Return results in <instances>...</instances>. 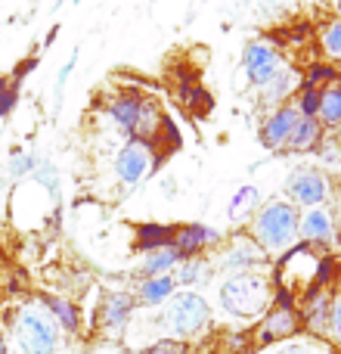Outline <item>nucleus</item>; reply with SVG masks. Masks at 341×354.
Instances as JSON below:
<instances>
[{
	"instance_id": "obj_1",
	"label": "nucleus",
	"mask_w": 341,
	"mask_h": 354,
	"mask_svg": "<svg viewBox=\"0 0 341 354\" xmlns=\"http://www.w3.org/2000/svg\"><path fill=\"white\" fill-rule=\"evenodd\" d=\"M103 112L112 128L128 134V140H146V143H153V147H159V140L170 131L162 106L140 91L112 93V97L106 100Z\"/></svg>"
},
{
	"instance_id": "obj_2",
	"label": "nucleus",
	"mask_w": 341,
	"mask_h": 354,
	"mask_svg": "<svg viewBox=\"0 0 341 354\" xmlns=\"http://www.w3.org/2000/svg\"><path fill=\"white\" fill-rule=\"evenodd\" d=\"M273 274L224 277L217 286V308L236 324H257L273 308Z\"/></svg>"
},
{
	"instance_id": "obj_3",
	"label": "nucleus",
	"mask_w": 341,
	"mask_h": 354,
	"mask_svg": "<svg viewBox=\"0 0 341 354\" xmlns=\"http://www.w3.org/2000/svg\"><path fill=\"white\" fill-rule=\"evenodd\" d=\"M298 224L301 208H295L286 196H273V199H264V205L257 208V214L249 224V233L276 261L298 245Z\"/></svg>"
},
{
	"instance_id": "obj_4",
	"label": "nucleus",
	"mask_w": 341,
	"mask_h": 354,
	"mask_svg": "<svg viewBox=\"0 0 341 354\" xmlns=\"http://www.w3.org/2000/svg\"><path fill=\"white\" fill-rule=\"evenodd\" d=\"M6 339L16 354H56L62 345V330L41 301H28L10 314Z\"/></svg>"
},
{
	"instance_id": "obj_5",
	"label": "nucleus",
	"mask_w": 341,
	"mask_h": 354,
	"mask_svg": "<svg viewBox=\"0 0 341 354\" xmlns=\"http://www.w3.org/2000/svg\"><path fill=\"white\" fill-rule=\"evenodd\" d=\"M162 336L180 339V342H195L205 339L214 326V308L208 305V299L195 289H177L174 299L162 308V314L155 317Z\"/></svg>"
},
{
	"instance_id": "obj_6",
	"label": "nucleus",
	"mask_w": 341,
	"mask_h": 354,
	"mask_svg": "<svg viewBox=\"0 0 341 354\" xmlns=\"http://www.w3.org/2000/svg\"><path fill=\"white\" fill-rule=\"evenodd\" d=\"M273 258L251 239L249 230H236L220 243L217 255H214V270H220L224 277L236 274H270Z\"/></svg>"
},
{
	"instance_id": "obj_7",
	"label": "nucleus",
	"mask_w": 341,
	"mask_h": 354,
	"mask_svg": "<svg viewBox=\"0 0 341 354\" xmlns=\"http://www.w3.org/2000/svg\"><path fill=\"white\" fill-rule=\"evenodd\" d=\"M282 193L301 212L304 208H317V205H332L335 202V180L320 165H298L289 171Z\"/></svg>"
},
{
	"instance_id": "obj_8",
	"label": "nucleus",
	"mask_w": 341,
	"mask_h": 354,
	"mask_svg": "<svg viewBox=\"0 0 341 354\" xmlns=\"http://www.w3.org/2000/svg\"><path fill=\"white\" fill-rule=\"evenodd\" d=\"M159 162H162L159 147H153V143H146V140H124L121 147L115 149V156H112V171H115L118 183L137 187V183H143L146 177H153Z\"/></svg>"
},
{
	"instance_id": "obj_9",
	"label": "nucleus",
	"mask_w": 341,
	"mask_h": 354,
	"mask_svg": "<svg viewBox=\"0 0 341 354\" xmlns=\"http://www.w3.org/2000/svg\"><path fill=\"white\" fill-rule=\"evenodd\" d=\"M286 66H289V62L282 59V53L276 50L273 41L257 37V41L245 44V50H242V72H245V81H249L255 91L267 87Z\"/></svg>"
},
{
	"instance_id": "obj_10",
	"label": "nucleus",
	"mask_w": 341,
	"mask_h": 354,
	"mask_svg": "<svg viewBox=\"0 0 341 354\" xmlns=\"http://www.w3.org/2000/svg\"><path fill=\"white\" fill-rule=\"evenodd\" d=\"M295 336H301L298 308L273 305L255 326H251V342H255V351L276 348V345L289 342V339H295Z\"/></svg>"
},
{
	"instance_id": "obj_11",
	"label": "nucleus",
	"mask_w": 341,
	"mask_h": 354,
	"mask_svg": "<svg viewBox=\"0 0 341 354\" xmlns=\"http://www.w3.org/2000/svg\"><path fill=\"white\" fill-rule=\"evenodd\" d=\"M137 311V299L134 292L128 289H109V292L99 295V305H97V330L109 339H121L124 330L130 326Z\"/></svg>"
},
{
	"instance_id": "obj_12",
	"label": "nucleus",
	"mask_w": 341,
	"mask_h": 354,
	"mask_svg": "<svg viewBox=\"0 0 341 354\" xmlns=\"http://www.w3.org/2000/svg\"><path fill=\"white\" fill-rule=\"evenodd\" d=\"M338 224H341V218L332 205L304 208L301 212V224H298V243L311 245L317 252H326L338 239Z\"/></svg>"
},
{
	"instance_id": "obj_13",
	"label": "nucleus",
	"mask_w": 341,
	"mask_h": 354,
	"mask_svg": "<svg viewBox=\"0 0 341 354\" xmlns=\"http://www.w3.org/2000/svg\"><path fill=\"white\" fill-rule=\"evenodd\" d=\"M332 292L335 289H307L298 299V317H301V333L311 339H326L329 330V311H332Z\"/></svg>"
},
{
	"instance_id": "obj_14",
	"label": "nucleus",
	"mask_w": 341,
	"mask_h": 354,
	"mask_svg": "<svg viewBox=\"0 0 341 354\" xmlns=\"http://www.w3.org/2000/svg\"><path fill=\"white\" fill-rule=\"evenodd\" d=\"M298 122H301V112H298V106L295 103H286V106L270 109L267 115H264V122H261V147L270 149V153H282Z\"/></svg>"
},
{
	"instance_id": "obj_15",
	"label": "nucleus",
	"mask_w": 341,
	"mask_h": 354,
	"mask_svg": "<svg viewBox=\"0 0 341 354\" xmlns=\"http://www.w3.org/2000/svg\"><path fill=\"white\" fill-rule=\"evenodd\" d=\"M220 243H224V233L208 224H180L174 227V239H170V245L180 252L183 261L186 258H202L211 249H220Z\"/></svg>"
},
{
	"instance_id": "obj_16",
	"label": "nucleus",
	"mask_w": 341,
	"mask_h": 354,
	"mask_svg": "<svg viewBox=\"0 0 341 354\" xmlns=\"http://www.w3.org/2000/svg\"><path fill=\"white\" fill-rule=\"evenodd\" d=\"M301 81H304V78H301L298 68L286 66L273 81H270L267 87H261V91H257V100H261V106H264L267 112L276 109V106H286V103H292V100H295V93H298Z\"/></svg>"
},
{
	"instance_id": "obj_17",
	"label": "nucleus",
	"mask_w": 341,
	"mask_h": 354,
	"mask_svg": "<svg viewBox=\"0 0 341 354\" xmlns=\"http://www.w3.org/2000/svg\"><path fill=\"white\" fill-rule=\"evenodd\" d=\"M264 205V193L261 187H255V183H242V187L233 193L230 205H226V218H230L233 227H239L242 230L245 224H251V218L257 214V208Z\"/></svg>"
},
{
	"instance_id": "obj_18",
	"label": "nucleus",
	"mask_w": 341,
	"mask_h": 354,
	"mask_svg": "<svg viewBox=\"0 0 341 354\" xmlns=\"http://www.w3.org/2000/svg\"><path fill=\"white\" fill-rule=\"evenodd\" d=\"M177 280L174 274L168 277H149V280H137L134 286V299H137V308H165L177 292Z\"/></svg>"
},
{
	"instance_id": "obj_19",
	"label": "nucleus",
	"mask_w": 341,
	"mask_h": 354,
	"mask_svg": "<svg viewBox=\"0 0 341 354\" xmlns=\"http://www.w3.org/2000/svg\"><path fill=\"white\" fill-rule=\"evenodd\" d=\"M326 143V128L320 124V118H301L295 124L292 137H289L286 149L289 156H307V153H320V147Z\"/></svg>"
},
{
	"instance_id": "obj_20",
	"label": "nucleus",
	"mask_w": 341,
	"mask_h": 354,
	"mask_svg": "<svg viewBox=\"0 0 341 354\" xmlns=\"http://www.w3.org/2000/svg\"><path fill=\"white\" fill-rule=\"evenodd\" d=\"M180 252L174 245H165V249H155V252H143L140 261H137V277L140 280H149V277H168L180 268Z\"/></svg>"
},
{
	"instance_id": "obj_21",
	"label": "nucleus",
	"mask_w": 341,
	"mask_h": 354,
	"mask_svg": "<svg viewBox=\"0 0 341 354\" xmlns=\"http://www.w3.org/2000/svg\"><path fill=\"white\" fill-rule=\"evenodd\" d=\"M211 277H214V261H208L205 255L202 258H186V261H180V268L174 270L177 286L180 289H195V292H199V286H205Z\"/></svg>"
},
{
	"instance_id": "obj_22",
	"label": "nucleus",
	"mask_w": 341,
	"mask_h": 354,
	"mask_svg": "<svg viewBox=\"0 0 341 354\" xmlns=\"http://www.w3.org/2000/svg\"><path fill=\"white\" fill-rule=\"evenodd\" d=\"M320 124L326 131L341 128V75L335 81H329L326 87H320V112H317Z\"/></svg>"
},
{
	"instance_id": "obj_23",
	"label": "nucleus",
	"mask_w": 341,
	"mask_h": 354,
	"mask_svg": "<svg viewBox=\"0 0 341 354\" xmlns=\"http://www.w3.org/2000/svg\"><path fill=\"white\" fill-rule=\"evenodd\" d=\"M41 305L50 311V317L59 324L62 333H78L81 330V314H78V305L66 295H47L41 299Z\"/></svg>"
},
{
	"instance_id": "obj_24",
	"label": "nucleus",
	"mask_w": 341,
	"mask_h": 354,
	"mask_svg": "<svg viewBox=\"0 0 341 354\" xmlns=\"http://www.w3.org/2000/svg\"><path fill=\"white\" fill-rule=\"evenodd\" d=\"M174 239V227L168 224H140L137 227V236H134V245L137 252H155V249H165Z\"/></svg>"
},
{
	"instance_id": "obj_25",
	"label": "nucleus",
	"mask_w": 341,
	"mask_h": 354,
	"mask_svg": "<svg viewBox=\"0 0 341 354\" xmlns=\"http://www.w3.org/2000/svg\"><path fill=\"white\" fill-rule=\"evenodd\" d=\"M320 53H323V62H329L341 72V16L329 19L320 28Z\"/></svg>"
},
{
	"instance_id": "obj_26",
	"label": "nucleus",
	"mask_w": 341,
	"mask_h": 354,
	"mask_svg": "<svg viewBox=\"0 0 341 354\" xmlns=\"http://www.w3.org/2000/svg\"><path fill=\"white\" fill-rule=\"evenodd\" d=\"M270 354H338L335 348H332L326 339H311V336H295L289 339V342L276 345V348H270Z\"/></svg>"
},
{
	"instance_id": "obj_27",
	"label": "nucleus",
	"mask_w": 341,
	"mask_h": 354,
	"mask_svg": "<svg viewBox=\"0 0 341 354\" xmlns=\"http://www.w3.org/2000/svg\"><path fill=\"white\" fill-rule=\"evenodd\" d=\"M292 103L298 106L301 118H317V112H320V87L301 81V87H298V93H295Z\"/></svg>"
},
{
	"instance_id": "obj_28",
	"label": "nucleus",
	"mask_w": 341,
	"mask_h": 354,
	"mask_svg": "<svg viewBox=\"0 0 341 354\" xmlns=\"http://www.w3.org/2000/svg\"><path fill=\"white\" fill-rule=\"evenodd\" d=\"M326 342L335 351H341V286L332 292V311H329V330H326Z\"/></svg>"
},
{
	"instance_id": "obj_29",
	"label": "nucleus",
	"mask_w": 341,
	"mask_h": 354,
	"mask_svg": "<svg viewBox=\"0 0 341 354\" xmlns=\"http://www.w3.org/2000/svg\"><path fill=\"white\" fill-rule=\"evenodd\" d=\"M338 75L341 72L335 66H329V62H313V66H307L304 81H307V84H313V87H326L329 81H335Z\"/></svg>"
},
{
	"instance_id": "obj_30",
	"label": "nucleus",
	"mask_w": 341,
	"mask_h": 354,
	"mask_svg": "<svg viewBox=\"0 0 341 354\" xmlns=\"http://www.w3.org/2000/svg\"><path fill=\"white\" fill-rule=\"evenodd\" d=\"M146 351H149V354H189V342H180V339L159 336L153 345H149Z\"/></svg>"
},
{
	"instance_id": "obj_31",
	"label": "nucleus",
	"mask_w": 341,
	"mask_h": 354,
	"mask_svg": "<svg viewBox=\"0 0 341 354\" xmlns=\"http://www.w3.org/2000/svg\"><path fill=\"white\" fill-rule=\"evenodd\" d=\"M12 171H16V174L31 171V159H28V156H16V159H12Z\"/></svg>"
},
{
	"instance_id": "obj_32",
	"label": "nucleus",
	"mask_w": 341,
	"mask_h": 354,
	"mask_svg": "<svg viewBox=\"0 0 341 354\" xmlns=\"http://www.w3.org/2000/svg\"><path fill=\"white\" fill-rule=\"evenodd\" d=\"M0 354H12L10 339H6V333H3V330H0Z\"/></svg>"
},
{
	"instance_id": "obj_33",
	"label": "nucleus",
	"mask_w": 341,
	"mask_h": 354,
	"mask_svg": "<svg viewBox=\"0 0 341 354\" xmlns=\"http://www.w3.org/2000/svg\"><path fill=\"white\" fill-rule=\"evenodd\" d=\"M335 208H338V218H341V187L335 189Z\"/></svg>"
},
{
	"instance_id": "obj_34",
	"label": "nucleus",
	"mask_w": 341,
	"mask_h": 354,
	"mask_svg": "<svg viewBox=\"0 0 341 354\" xmlns=\"http://www.w3.org/2000/svg\"><path fill=\"white\" fill-rule=\"evenodd\" d=\"M121 354H149L146 348H128V351H121Z\"/></svg>"
}]
</instances>
